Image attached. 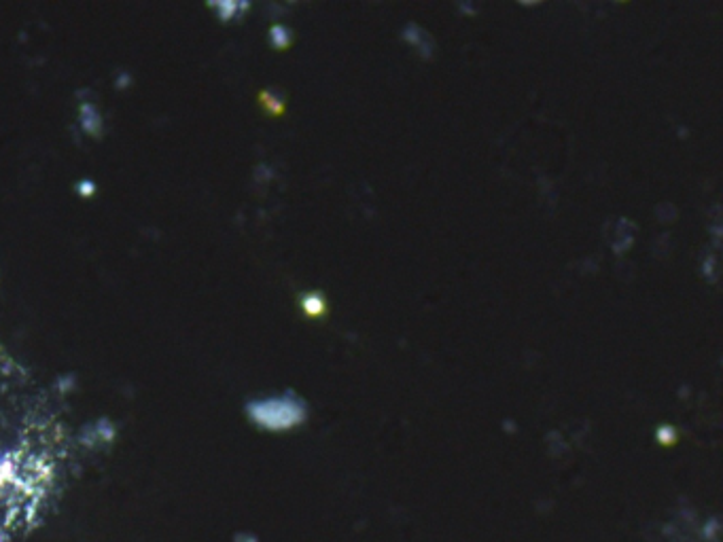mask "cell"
<instances>
[{"mask_svg": "<svg viewBox=\"0 0 723 542\" xmlns=\"http://www.w3.org/2000/svg\"><path fill=\"white\" fill-rule=\"evenodd\" d=\"M304 307L308 310V312H320V299H316V296H308V299L304 301Z\"/></svg>", "mask_w": 723, "mask_h": 542, "instance_id": "obj_6", "label": "cell"}, {"mask_svg": "<svg viewBox=\"0 0 723 542\" xmlns=\"http://www.w3.org/2000/svg\"><path fill=\"white\" fill-rule=\"evenodd\" d=\"M253 413L255 418H259L261 422H267V424H282V422H291L293 415H295V404H291L289 400L284 398H278V400H267V402H261V404H255L253 406Z\"/></svg>", "mask_w": 723, "mask_h": 542, "instance_id": "obj_1", "label": "cell"}, {"mask_svg": "<svg viewBox=\"0 0 723 542\" xmlns=\"http://www.w3.org/2000/svg\"><path fill=\"white\" fill-rule=\"evenodd\" d=\"M96 191H98V184H96V180H92V178H81V180L76 182V193L81 195V197H92Z\"/></svg>", "mask_w": 723, "mask_h": 542, "instance_id": "obj_4", "label": "cell"}, {"mask_svg": "<svg viewBox=\"0 0 723 542\" xmlns=\"http://www.w3.org/2000/svg\"><path fill=\"white\" fill-rule=\"evenodd\" d=\"M78 125H81V129L87 136H92V138H100V133L104 129V121H102V115H100L96 104L81 102V106H78Z\"/></svg>", "mask_w": 723, "mask_h": 542, "instance_id": "obj_2", "label": "cell"}, {"mask_svg": "<svg viewBox=\"0 0 723 542\" xmlns=\"http://www.w3.org/2000/svg\"><path fill=\"white\" fill-rule=\"evenodd\" d=\"M272 43L276 47H284L286 45V30L282 28V25H276V28H272Z\"/></svg>", "mask_w": 723, "mask_h": 542, "instance_id": "obj_5", "label": "cell"}, {"mask_svg": "<svg viewBox=\"0 0 723 542\" xmlns=\"http://www.w3.org/2000/svg\"><path fill=\"white\" fill-rule=\"evenodd\" d=\"M210 7H212L214 11H217L219 19L229 21V19L238 17V13H242V9H247L249 5H244V3H233V0H223V3H212Z\"/></svg>", "mask_w": 723, "mask_h": 542, "instance_id": "obj_3", "label": "cell"}]
</instances>
